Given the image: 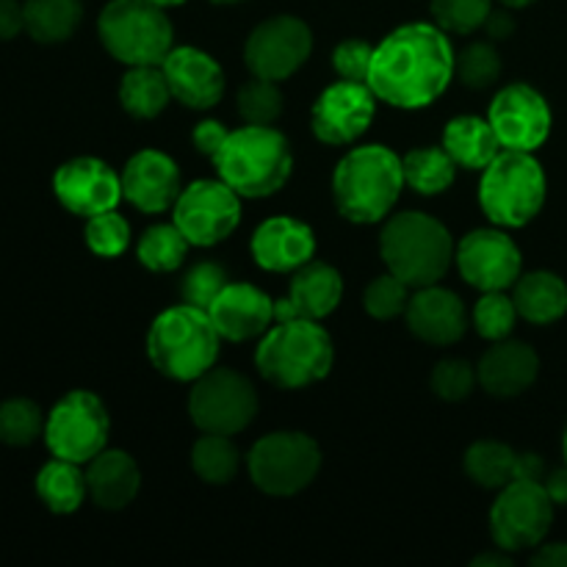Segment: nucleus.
I'll use <instances>...</instances> for the list:
<instances>
[{"mask_svg":"<svg viewBox=\"0 0 567 567\" xmlns=\"http://www.w3.org/2000/svg\"><path fill=\"white\" fill-rule=\"evenodd\" d=\"M454 75L457 55L446 31L432 22H408L377 44L365 83L380 103L415 111L435 103Z\"/></svg>","mask_w":567,"mask_h":567,"instance_id":"obj_1","label":"nucleus"},{"mask_svg":"<svg viewBox=\"0 0 567 567\" xmlns=\"http://www.w3.org/2000/svg\"><path fill=\"white\" fill-rule=\"evenodd\" d=\"M404 186L402 158L385 144L349 150L332 172V199L338 214L354 225H377L388 219Z\"/></svg>","mask_w":567,"mask_h":567,"instance_id":"obj_2","label":"nucleus"},{"mask_svg":"<svg viewBox=\"0 0 567 567\" xmlns=\"http://www.w3.org/2000/svg\"><path fill=\"white\" fill-rule=\"evenodd\" d=\"M336 363V347L316 319H280L260 336L255 369L280 391H299L324 380Z\"/></svg>","mask_w":567,"mask_h":567,"instance_id":"obj_3","label":"nucleus"},{"mask_svg":"<svg viewBox=\"0 0 567 567\" xmlns=\"http://www.w3.org/2000/svg\"><path fill=\"white\" fill-rule=\"evenodd\" d=\"M214 166L238 197L260 199L286 186L293 172V153L275 125H244L230 131Z\"/></svg>","mask_w":567,"mask_h":567,"instance_id":"obj_4","label":"nucleus"},{"mask_svg":"<svg viewBox=\"0 0 567 567\" xmlns=\"http://www.w3.org/2000/svg\"><path fill=\"white\" fill-rule=\"evenodd\" d=\"M221 336L208 310L175 305L153 319L147 330V358L158 374L175 382H194L219 360Z\"/></svg>","mask_w":567,"mask_h":567,"instance_id":"obj_5","label":"nucleus"},{"mask_svg":"<svg viewBox=\"0 0 567 567\" xmlns=\"http://www.w3.org/2000/svg\"><path fill=\"white\" fill-rule=\"evenodd\" d=\"M454 241L446 225L421 210L388 216L380 233L382 264L410 288L435 286L454 260Z\"/></svg>","mask_w":567,"mask_h":567,"instance_id":"obj_6","label":"nucleus"},{"mask_svg":"<svg viewBox=\"0 0 567 567\" xmlns=\"http://www.w3.org/2000/svg\"><path fill=\"white\" fill-rule=\"evenodd\" d=\"M546 172L532 153L502 150L482 169L480 205L498 227H524L546 205Z\"/></svg>","mask_w":567,"mask_h":567,"instance_id":"obj_7","label":"nucleus"},{"mask_svg":"<svg viewBox=\"0 0 567 567\" xmlns=\"http://www.w3.org/2000/svg\"><path fill=\"white\" fill-rule=\"evenodd\" d=\"M103 48L120 64H161L175 48V28L153 0H111L97 17Z\"/></svg>","mask_w":567,"mask_h":567,"instance_id":"obj_8","label":"nucleus"},{"mask_svg":"<svg viewBox=\"0 0 567 567\" xmlns=\"http://www.w3.org/2000/svg\"><path fill=\"white\" fill-rule=\"evenodd\" d=\"M319 468L321 449L305 432H271L247 454L249 480L266 496H297L316 480Z\"/></svg>","mask_w":567,"mask_h":567,"instance_id":"obj_9","label":"nucleus"},{"mask_svg":"<svg viewBox=\"0 0 567 567\" xmlns=\"http://www.w3.org/2000/svg\"><path fill=\"white\" fill-rule=\"evenodd\" d=\"M258 415V391L233 369H210L192 382L188 419L199 432L238 435Z\"/></svg>","mask_w":567,"mask_h":567,"instance_id":"obj_10","label":"nucleus"},{"mask_svg":"<svg viewBox=\"0 0 567 567\" xmlns=\"http://www.w3.org/2000/svg\"><path fill=\"white\" fill-rule=\"evenodd\" d=\"M111 419L92 391H70L44 421V446L59 460L86 465L109 446Z\"/></svg>","mask_w":567,"mask_h":567,"instance_id":"obj_11","label":"nucleus"},{"mask_svg":"<svg viewBox=\"0 0 567 567\" xmlns=\"http://www.w3.org/2000/svg\"><path fill=\"white\" fill-rule=\"evenodd\" d=\"M557 504L543 482L513 480L502 487L491 509V537L498 551H529L548 537Z\"/></svg>","mask_w":567,"mask_h":567,"instance_id":"obj_12","label":"nucleus"},{"mask_svg":"<svg viewBox=\"0 0 567 567\" xmlns=\"http://www.w3.org/2000/svg\"><path fill=\"white\" fill-rule=\"evenodd\" d=\"M172 221L192 247H216L241 225V197L225 181H197L172 205Z\"/></svg>","mask_w":567,"mask_h":567,"instance_id":"obj_13","label":"nucleus"},{"mask_svg":"<svg viewBox=\"0 0 567 567\" xmlns=\"http://www.w3.org/2000/svg\"><path fill=\"white\" fill-rule=\"evenodd\" d=\"M313 53V31L293 14H277L264 20L244 44V61L255 78L286 81Z\"/></svg>","mask_w":567,"mask_h":567,"instance_id":"obj_14","label":"nucleus"},{"mask_svg":"<svg viewBox=\"0 0 567 567\" xmlns=\"http://www.w3.org/2000/svg\"><path fill=\"white\" fill-rule=\"evenodd\" d=\"M493 131L504 150H520V153H535L543 147L551 133V109L548 100L529 83H509L493 97L487 111Z\"/></svg>","mask_w":567,"mask_h":567,"instance_id":"obj_15","label":"nucleus"},{"mask_svg":"<svg viewBox=\"0 0 567 567\" xmlns=\"http://www.w3.org/2000/svg\"><path fill=\"white\" fill-rule=\"evenodd\" d=\"M377 114V97L369 83L338 81L319 94L310 111V127L321 144L341 147L369 131Z\"/></svg>","mask_w":567,"mask_h":567,"instance_id":"obj_16","label":"nucleus"},{"mask_svg":"<svg viewBox=\"0 0 567 567\" xmlns=\"http://www.w3.org/2000/svg\"><path fill=\"white\" fill-rule=\"evenodd\" d=\"M454 264L468 286L485 291H507L518 282L524 258L504 230H471L454 249Z\"/></svg>","mask_w":567,"mask_h":567,"instance_id":"obj_17","label":"nucleus"},{"mask_svg":"<svg viewBox=\"0 0 567 567\" xmlns=\"http://www.w3.org/2000/svg\"><path fill=\"white\" fill-rule=\"evenodd\" d=\"M53 194L70 214L97 216L114 210L122 197V177L105 161L81 155L61 164L53 175Z\"/></svg>","mask_w":567,"mask_h":567,"instance_id":"obj_18","label":"nucleus"},{"mask_svg":"<svg viewBox=\"0 0 567 567\" xmlns=\"http://www.w3.org/2000/svg\"><path fill=\"white\" fill-rule=\"evenodd\" d=\"M122 197L142 214H164L181 197V169L161 150H138L122 169Z\"/></svg>","mask_w":567,"mask_h":567,"instance_id":"obj_19","label":"nucleus"},{"mask_svg":"<svg viewBox=\"0 0 567 567\" xmlns=\"http://www.w3.org/2000/svg\"><path fill=\"white\" fill-rule=\"evenodd\" d=\"M161 70L169 83L172 100L192 111L214 109L225 94V72L219 61L199 48H172L161 61Z\"/></svg>","mask_w":567,"mask_h":567,"instance_id":"obj_20","label":"nucleus"},{"mask_svg":"<svg viewBox=\"0 0 567 567\" xmlns=\"http://www.w3.org/2000/svg\"><path fill=\"white\" fill-rule=\"evenodd\" d=\"M210 321L221 341H252L277 321L275 299L252 282H227L208 308Z\"/></svg>","mask_w":567,"mask_h":567,"instance_id":"obj_21","label":"nucleus"},{"mask_svg":"<svg viewBox=\"0 0 567 567\" xmlns=\"http://www.w3.org/2000/svg\"><path fill=\"white\" fill-rule=\"evenodd\" d=\"M410 332L419 341L432 347H452L468 330V316H465L463 299L449 288L424 286L413 288L408 310H404Z\"/></svg>","mask_w":567,"mask_h":567,"instance_id":"obj_22","label":"nucleus"},{"mask_svg":"<svg viewBox=\"0 0 567 567\" xmlns=\"http://www.w3.org/2000/svg\"><path fill=\"white\" fill-rule=\"evenodd\" d=\"M249 252L264 271L286 275L302 269L316 258V236L310 225L293 216H271L258 225L249 241Z\"/></svg>","mask_w":567,"mask_h":567,"instance_id":"obj_23","label":"nucleus"},{"mask_svg":"<svg viewBox=\"0 0 567 567\" xmlns=\"http://www.w3.org/2000/svg\"><path fill=\"white\" fill-rule=\"evenodd\" d=\"M343 299V280L336 266L310 260L293 271L286 299L275 302V316L280 319H327Z\"/></svg>","mask_w":567,"mask_h":567,"instance_id":"obj_24","label":"nucleus"},{"mask_svg":"<svg viewBox=\"0 0 567 567\" xmlns=\"http://www.w3.org/2000/svg\"><path fill=\"white\" fill-rule=\"evenodd\" d=\"M537 374H540V358L535 349L524 341H509V338L493 341V347L482 354L476 365L480 385L496 399L520 396L535 385Z\"/></svg>","mask_w":567,"mask_h":567,"instance_id":"obj_25","label":"nucleus"},{"mask_svg":"<svg viewBox=\"0 0 567 567\" xmlns=\"http://www.w3.org/2000/svg\"><path fill=\"white\" fill-rule=\"evenodd\" d=\"M86 487L89 498L100 509H125L142 487L136 460L122 449L105 446L97 457L86 463Z\"/></svg>","mask_w":567,"mask_h":567,"instance_id":"obj_26","label":"nucleus"},{"mask_svg":"<svg viewBox=\"0 0 567 567\" xmlns=\"http://www.w3.org/2000/svg\"><path fill=\"white\" fill-rule=\"evenodd\" d=\"M443 150L454 158V164L463 169L482 172L498 153H502V142H498L496 131H493L491 120L474 114L454 116L443 131Z\"/></svg>","mask_w":567,"mask_h":567,"instance_id":"obj_27","label":"nucleus"},{"mask_svg":"<svg viewBox=\"0 0 567 567\" xmlns=\"http://www.w3.org/2000/svg\"><path fill=\"white\" fill-rule=\"evenodd\" d=\"M513 302L529 324H554L567 313V282L554 271H529L513 286Z\"/></svg>","mask_w":567,"mask_h":567,"instance_id":"obj_28","label":"nucleus"},{"mask_svg":"<svg viewBox=\"0 0 567 567\" xmlns=\"http://www.w3.org/2000/svg\"><path fill=\"white\" fill-rule=\"evenodd\" d=\"M172 92L161 64L127 66L120 83V103L136 120H155L169 105Z\"/></svg>","mask_w":567,"mask_h":567,"instance_id":"obj_29","label":"nucleus"},{"mask_svg":"<svg viewBox=\"0 0 567 567\" xmlns=\"http://www.w3.org/2000/svg\"><path fill=\"white\" fill-rule=\"evenodd\" d=\"M37 496L50 513H78L89 496L86 474H83L78 463L53 457L48 465H42V471L37 474Z\"/></svg>","mask_w":567,"mask_h":567,"instance_id":"obj_30","label":"nucleus"},{"mask_svg":"<svg viewBox=\"0 0 567 567\" xmlns=\"http://www.w3.org/2000/svg\"><path fill=\"white\" fill-rule=\"evenodd\" d=\"M25 31L33 42L59 44L78 31L83 20V0H25Z\"/></svg>","mask_w":567,"mask_h":567,"instance_id":"obj_31","label":"nucleus"},{"mask_svg":"<svg viewBox=\"0 0 567 567\" xmlns=\"http://www.w3.org/2000/svg\"><path fill=\"white\" fill-rule=\"evenodd\" d=\"M404 166V183L413 192L424 194V197H435L452 188L454 177H457V164L452 155L441 147H419L410 150L402 158Z\"/></svg>","mask_w":567,"mask_h":567,"instance_id":"obj_32","label":"nucleus"},{"mask_svg":"<svg viewBox=\"0 0 567 567\" xmlns=\"http://www.w3.org/2000/svg\"><path fill=\"white\" fill-rule=\"evenodd\" d=\"M515 460H518V452L509 449L507 443L476 441L465 452L463 465L474 485L485 487V491H502L515 480Z\"/></svg>","mask_w":567,"mask_h":567,"instance_id":"obj_33","label":"nucleus"},{"mask_svg":"<svg viewBox=\"0 0 567 567\" xmlns=\"http://www.w3.org/2000/svg\"><path fill=\"white\" fill-rule=\"evenodd\" d=\"M192 468L205 485H227L236 480L241 468V452L230 435L203 432V437L192 449Z\"/></svg>","mask_w":567,"mask_h":567,"instance_id":"obj_34","label":"nucleus"},{"mask_svg":"<svg viewBox=\"0 0 567 567\" xmlns=\"http://www.w3.org/2000/svg\"><path fill=\"white\" fill-rule=\"evenodd\" d=\"M188 238L177 230V225H153L142 233L136 241V258L138 264L155 275H169V271L181 269L183 260L188 255Z\"/></svg>","mask_w":567,"mask_h":567,"instance_id":"obj_35","label":"nucleus"},{"mask_svg":"<svg viewBox=\"0 0 567 567\" xmlns=\"http://www.w3.org/2000/svg\"><path fill=\"white\" fill-rule=\"evenodd\" d=\"M236 111L247 125H275L282 116V92L277 81L255 78L238 89Z\"/></svg>","mask_w":567,"mask_h":567,"instance_id":"obj_36","label":"nucleus"},{"mask_svg":"<svg viewBox=\"0 0 567 567\" xmlns=\"http://www.w3.org/2000/svg\"><path fill=\"white\" fill-rule=\"evenodd\" d=\"M44 415L31 399H9L0 404V443L6 446H31L44 435Z\"/></svg>","mask_w":567,"mask_h":567,"instance_id":"obj_37","label":"nucleus"},{"mask_svg":"<svg viewBox=\"0 0 567 567\" xmlns=\"http://www.w3.org/2000/svg\"><path fill=\"white\" fill-rule=\"evenodd\" d=\"M435 25L446 33H460L468 37L485 28L487 17L493 11V0H430Z\"/></svg>","mask_w":567,"mask_h":567,"instance_id":"obj_38","label":"nucleus"},{"mask_svg":"<svg viewBox=\"0 0 567 567\" xmlns=\"http://www.w3.org/2000/svg\"><path fill=\"white\" fill-rule=\"evenodd\" d=\"M410 297H413V288L404 280H399L396 275L385 271L377 280L369 282L363 293V308L371 319L377 321H391L396 316H404L408 310Z\"/></svg>","mask_w":567,"mask_h":567,"instance_id":"obj_39","label":"nucleus"},{"mask_svg":"<svg viewBox=\"0 0 567 567\" xmlns=\"http://www.w3.org/2000/svg\"><path fill=\"white\" fill-rule=\"evenodd\" d=\"M518 319L520 316L513 297H507L504 291H485L474 308V327L487 341H504V338H509V332L515 330V321Z\"/></svg>","mask_w":567,"mask_h":567,"instance_id":"obj_40","label":"nucleus"},{"mask_svg":"<svg viewBox=\"0 0 567 567\" xmlns=\"http://www.w3.org/2000/svg\"><path fill=\"white\" fill-rule=\"evenodd\" d=\"M83 236H86V247L100 258H120L131 247V225L125 216L116 214V208L89 216Z\"/></svg>","mask_w":567,"mask_h":567,"instance_id":"obj_41","label":"nucleus"},{"mask_svg":"<svg viewBox=\"0 0 567 567\" xmlns=\"http://www.w3.org/2000/svg\"><path fill=\"white\" fill-rule=\"evenodd\" d=\"M457 78L468 89H491L502 78V55L493 42H471L457 55Z\"/></svg>","mask_w":567,"mask_h":567,"instance_id":"obj_42","label":"nucleus"},{"mask_svg":"<svg viewBox=\"0 0 567 567\" xmlns=\"http://www.w3.org/2000/svg\"><path fill=\"white\" fill-rule=\"evenodd\" d=\"M480 385V377H476V369L468 363V360L449 358L441 360V363L432 369L430 388L437 399L443 402H463L474 393V388Z\"/></svg>","mask_w":567,"mask_h":567,"instance_id":"obj_43","label":"nucleus"},{"mask_svg":"<svg viewBox=\"0 0 567 567\" xmlns=\"http://www.w3.org/2000/svg\"><path fill=\"white\" fill-rule=\"evenodd\" d=\"M230 282L225 266L214 264V260H203V264L192 266L188 275L183 277L181 297L186 305H194V308L208 310L210 302L221 293V288Z\"/></svg>","mask_w":567,"mask_h":567,"instance_id":"obj_44","label":"nucleus"},{"mask_svg":"<svg viewBox=\"0 0 567 567\" xmlns=\"http://www.w3.org/2000/svg\"><path fill=\"white\" fill-rule=\"evenodd\" d=\"M371 55H374V48L365 39L349 37L332 50V66H336V72L343 81L365 83L371 70Z\"/></svg>","mask_w":567,"mask_h":567,"instance_id":"obj_45","label":"nucleus"},{"mask_svg":"<svg viewBox=\"0 0 567 567\" xmlns=\"http://www.w3.org/2000/svg\"><path fill=\"white\" fill-rule=\"evenodd\" d=\"M227 136H230V131H227L225 122H219V120L197 122V127L192 131L194 150H197V153H203L205 158H210V161H214L216 153L225 147Z\"/></svg>","mask_w":567,"mask_h":567,"instance_id":"obj_46","label":"nucleus"},{"mask_svg":"<svg viewBox=\"0 0 567 567\" xmlns=\"http://www.w3.org/2000/svg\"><path fill=\"white\" fill-rule=\"evenodd\" d=\"M25 31V11L20 0H0V42L20 37Z\"/></svg>","mask_w":567,"mask_h":567,"instance_id":"obj_47","label":"nucleus"},{"mask_svg":"<svg viewBox=\"0 0 567 567\" xmlns=\"http://www.w3.org/2000/svg\"><path fill=\"white\" fill-rule=\"evenodd\" d=\"M535 567H567V543H540L532 557Z\"/></svg>","mask_w":567,"mask_h":567,"instance_id":"obj_48","label":"nucleus"},{"mask_svg":"<svg viewBox=\"0 0 567 567\" xmlns=\"http://www.w3.org/2000/svg\"><path fill=\"white\" fill-rule=\"evenodd\" d=\"M515 480H529V482H543L546 480V463H543L540 454H518L515 460Z\"/></svg>","mask_w":567,"mask_h":567,"instance_id":"obj_49","label":"nucleus"},{"mask_svg":"<svg viewBox=\"0 0 567 567\" xmlns=\"http://www.w3.org/2000/svg\"><path fill=\"white\" fill-rule=\"evenodd\" d=\"M485 31L493 42H502V39L513 37L515 20H513V14H507V6H504L502 11H491V17H487V22H485Z\"/></svg>","mask_w":567,"mask_h":567,"instance_id":"obj_50","label":"nucleus"},{"mask_svg":"<svg viewBox=\"0 0 567 567\" xmlns=\"http://www.w3.org/2000/svg\"><path fill=\"white\" fill-rule=\"evenodd\" d=\"M543 485H546L551 502L563 504L565 507L567 504V465L559 471H551V474H548V480H543Z\"/></svg>","mask_w":567,"mask_h":567,"instance_id":"obj_51","label":"nucleus"},{"mask_svg":"<svg viewBox=\"0 0 567 567\" xmlns=\"http://www.w3.org/2000/svg\"><path fill=\"white\" fill-rule=\"evenodd\" d=\"M471 565H474V567H509V565H513V557H509V551L480 554V557H476Z\"/></svg>","mask_w":567,"mask_h":567,"instance_id":"obj_52","label":"nucleus"},{"mask_svg":"<svg viewBox=\"0 0 567 567\" xmlns=\"http://www.w3.org/2000/svg\"><path fill=\"white\" fill-rule=\"evenodd\" d=\"M502 6H507V9H526V6H532L535 0H498Z\"/></svg>","mask_w":567,"mask_h":567,"instance_id":"obj_53","label":"nucleus"},{"mask_svg":"<svg viewBox=\"0 0 567 567\" xmlns=\"http://www.w3.org/2000/svg\"><path fill=\"white\" fill-rule=\"evenodd\" d=\"M155 6H161V9H172V6H183L186 0H153Z\"/></svg>","mask_w":567,"mask_h":567,"instance_id":"obj_54","label":"nucleus"},{"mask_svg":"<svg viewBox=\"0 0 567 567\" xmlns=\"http://www.w3.org/2000/svg\"><path fill=\"white\" fill-rule=\"evenodd\" d=\"M563 454H565V465H567V430H565V437H563Z\"/></svg>","mask_w":567,"mask_h":567,"instance_id":"obj_55","label":"nucleus"},{"mask_svg":"<svg viewBox=\"0 0 567 567\" xmlns=\"http://www.w3.org/2000/svg\"><path fill=\"white\" fill-rule=\"evenodd\" d=\"M210 3H241V0H210Z\"/></svg>","mask_w":567,"mask_h":567,"instance_id":"obj_56","label":"nucleus"}]
</instances>
